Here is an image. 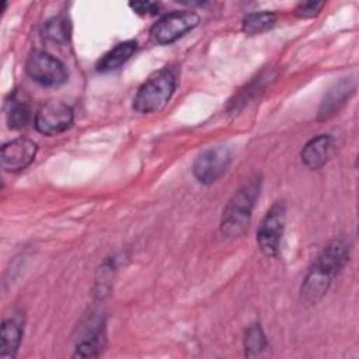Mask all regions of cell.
Wrapping results in <instances>:
<instances>
[{
  "label": "cell",
  "instance_id": "1",
  "mask_svg": "<svg viewBox=\"0 0 359 359\" xmlns=\"http://www.w3.org/2000/svg\"><path fill=\"white\" fill-rule=\"evenodd\" d=\"M259 194V180H250L233 194L223 209L220 230L229 237H237L248 229L251 213Z\"/></svg>",
  "mask_w": 359,
  "mask_h": 359
},
{
  "label": "cell",
  "instance_id": "2",
  "mask_svg": "<svg viewBox=\"0 0 359 359\" xmlns=\"http://www.w3.org/2000/svg\"><path fill=\"white\" fill-rule=\"evenodd\" d=\"M174 90V74L168 69H163L140 86L133 98V109L139 114L160 112L168 104Z\"/></svg>",
  "mask_w": 359,
  "mask_h": 359
},
{
  "label": "cell",
  "instance_id": "3",
  "mask_svg": "<svg viewBox=\"0 0 359 359\" xmlns=\"http://www.w3.org/2000/svg\"><path fill=\"white\" fill-rule=\"evenodd\" d=\"M27 74L43 87H57L67 80L65 65L45 50H35L25 65Z\"/></svg>",
  "mask_w": 359,
  "mask_h": 359
},
{
  "label": "cell",
  "instance_id": "4",
  "mask_svg": "<svg viewBox=\"0 0 359 359\" xmlns=\"http://www.w3.org/2000/svg\"><path fill=\"white\" fill-rule=\"evenodd\" d=\"M285 220L286 206L283 201H276L261 220L257 231V243L265 255L275 257L278 254L285 229Z\"/></svg>",
  "mask_w": 359,
  "mask_h": 359
},
{
  "label": "cell",
  "instance_id": "5",
  "mask_svg": "<svg viewBox=\"0 0 359 359\" xmlns=\"http://www.w3.org/2000/svg\"><path fill=\"white\" fill-rule=\"evenodd\" d=\"M199 24V15L194 11H172L161 17L151 28L150 38L158 45H167Z\"/></svg>",
  "mask_w": 359,
  "mask_h": 359
},
{
  "label": "cell",
  "instance_id": "6",
  "mask_svg": "<svg viewBox=\"0 0 359 359\" xmlns=\"http://www.w3.org/2000/svg\"><path fill=\"white\" fill-rule=\"evenodd\" d=\"M231 161V151L227 146H215L202 151L194 163V175L202 184H213L227 170Z\"/></svg>",
  "mask_w": 359,
  "mask_h": 359
},
{
  "label": "cell",
  "instance_id": "7",
  "mask_svg": "<svg viewBox=\"0 0 359 359\" xmlns=\"http://www.w3.org/2000/svg\"><path fill=\"white\" fill-rule=\"evenodd\" d=\"M73 109L62 101H49L35 115V128L42 135H57L73 123Z\"/></svg>",
  "mask_w": 359,
  "mask_h": 359
},
{
  "label": "cell",
  "instance_id": "8",
  "mask_svg": "<svg viewBox=\"0 0 359 359\" xmlns=\"http://www.w3.org/2000/svg\"><path fill=\"white\" fill-rule=\"evenodd\" d=\"M36 143L27 137L13 139L1 146L0 160L4 171L18 172L27 168L35 158Z\"/></svg>",
  "mask_w": 359,
  "mask_h": 359
},
{
  "label": "cell",
  "instance_id": "9",
  "mask_svg": "<svg viewBox=\"0 0 359 359\" xmlns=\"http://www.w3.org/2000/svg\"><path fill=\"white\" fill-rule=\"evenodd\" d=\"M351 243L345 237H338L330 241L314 261V266L334 278L349 259Z\"/></svg>",
  "mask_w": 359,
  "mask_h": 359
},
{
  "label": "cell",
  "instance_id": "10",
  "mask_svg": "<svg viewBox=\"0 0 359 359\" xmlns=\"http://www.w3.org/2000/svg\"><path fill=\"white\" fill-rule=\"evenodd\" d=\"M334 139L330 135H318L309 140L302 150V161L311 170L321 168L330 158Z\"/></svg>",
  "mask_w": 359,
  "mask_h": 359
},
{
  "label": "cell",
  "instance_id": "11",
  "mask_svg": "<svg viewBox=\"0 0 359 359\" xmlns=\"http://www.w3.org/2000/svg\"><path fill=\"white\" fill-rule=\"evenodd\" d=\"M22 337L21 324L14 318H7L1 324L0 331V358L13 359L17 353Z\"/></svg>",
  "mask_w": 359,
  "mask_h": 359
},
{
  "label": "cell",
  "instance_id": "12",
  "mask_svg": "<svg viewBox=\"0 0 359 359\" xmlns=\"http://www.w3.org/2000/svg\"><path fill=\"white\" fill-rule=\"evenodd\" d=\"M353 91V86L349 84V81L344 80L335 87H332L324 97L321 107L318 109V118L320 119H327L331 115H334L341 105L345 102V100L349 97V94Z\"/></svg>",
  "mask_w": 359,
  "mask_h": 359
},
{
  "label": "cell",
  "instance_id": "13",
  "mask_svg": "<svg viewBox=\"0 0 359 359\" xmlns=\"http://www.w3.org/2000/svg\"><path fill=\"white\" fill-rule=\"evenodd\" d=\"M135 50H136L135 41H125V42L116 45L114 49H111L108 53H105L104 57L98 62L97 70L101 73H107V72L121 67L125 62H128L132 57Z\"/></svg>",
  "mask_w": 359,
  "mask_h": 359
},
{
  "label": "cell",
  "instance_id": "14",
  "mask_svg": "<svg viewBox=\"0 0 359 359\" xmlns=\"http://www.w3.org/2000/svg\"><path fill=\"white\" fill-rule=\"evenodd\" d=\"M31 116V109L28 102L20 97L17 93L10 97L6 104V118L10 129L24 128Z\"/></svg>",
  "mask_w": 359,
  "mask_h": 359
},
{
  "label": "cell",
  "instance_id": "15",
  "mask_svg": "<svg viewBox=\"0 0 359 359\" xmlns=\"http://www.w3.org/2000/svg\"><path fill=\"white\" fill-rule=\"evenodd\" d=\"M276 22V15L269 11L250 13L243 18V31L248 35L262 34L271 29Z\"/></svg>",
  "mask_w": 359,
  "mask_h": 359
},
{
  "label": "cell",
  "instance_id": "16",
  "mask_svg": "<svg viewBox=\"0 0 359 359\" xmlns=\"http://www.w3.org/2000/svg\"><path fill=\"white\" fill-rule=\"evenodd\" d=\"M104 346V330L101 324L95 330L91 331L88 338H84L80 344H77L76 351L73 353L74 358H94L98 356Z\"/></svg>",
  "mask_w": 359,
  "mask_h": 359
},
{
  "label": "cell",
  "instance_id": "17",
  "mask_svg": "<svg viewBox=\"0 0 359 359\" xmlns=\"http://www.w3.org/2000/svg\"><path fill=\"white\" fill-rule=\"evenodd\" d=\"M244 348H245V356H248V358L258 356L265 351L266 338H265V334H264L262 328L258 324L251 325L245 331Z\"/></svg>",
  "mask_w": 359,
  "mask_h": 359
},
{
  "label": "cell",
  "instance_id": "18",
  "mask_svg": "<svg viewBox=\"0 0 359 359\" xmlns=\"http://www.w3.org/2000/svg\"><path fill=\"white\" fill-rule=\"evenodd\" d=\"M43 35L52 42L65 43L70 35L69 21L63 17H53L48 20L43 25Z\"/></svg>",
  "mask_w": 359,
  "mask_h": 359
},
{
  "label": "cell",
  "instance_id": "19",
  "mask_svg": "<svg viewBox=\"0 0 359 359\" xmlns=\"http://www.w3.org/2000/svg\"><path fill=\"white\" fill-rule=\"evenodd\" d=\"M324 1H302L294 8V14L300 18H310L317 15L324 7Z\"/></svg>",
  "mask_w": 359,
  "mask_h": 359
},
{
  "label": "cell",
  "instance_id": "20",
  "mask_svg": "<svg viewBox=\"0 0 359 359\" xmlns=\"http://www.w3.org/2000/svg\"><path fill=\"white\" fill-rule=\"evenodd\" d=\"M129 7L142 15L146 14H157L158 13V4L153 1H132L129 3Z\"/></svg>",
  "mask_w": 359,
  "mask_h": 359
}]
</instances>
